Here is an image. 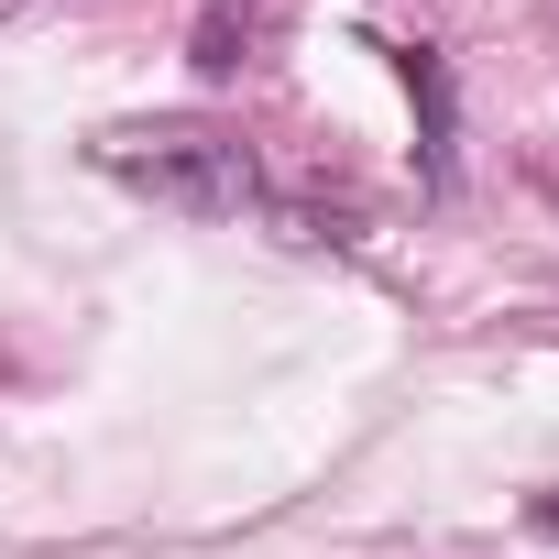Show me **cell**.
<instances>
[{"label":"cell","mask_w":559,"mask_h":559,"mask_svg":"<svg viewBox=\"0 0 559 559\" xmlns=\"http://www.w3.org/2000/svg\"><path fill=\"white\" fill-rule=\"evenodd\" d=\"M88 154H99V176H121L132 198H154L176 219H241L252 209V154L209 121H110Z\"/></svg>","instance_id":"1"},{"label":"cell","mask_w":559,"mask_h":559,"mask_svg":"<svg viewBox=\"0 0 559 559\" xmlns=\"http://www.w3.org/2000/svg\"><path fill=\"white\" fill-rule=\"evenodd\" d=\"M537 526H548V537H559V493H548V504H537Z\"/></svg>","instance_id":"2"}]
</instances>
